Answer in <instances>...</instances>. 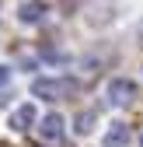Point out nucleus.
I'll return each mask as SVG.
<instances>
[{"instance_id": "10", "label": "nucleus", "mask_w": 143, "mask_h": 147, "mask_svg": "<svg viewBox=\"0 0 143 147\" xmlns=\"http://www.w3.org/2000/svg\"><path fill=\"white\" fill-rule=\"evenodd\" d=\"M140 144H143V137H140Z\"/></svg>"}, {"instance_id": "1", "label": "nucleus", "mask_w": 143, "mask_h": 147, "mask_svg": "<svg viewBox=\"0 0 143 147\" xmlns=\"http://www.w3.org/2000/svg\"><path fill=\"white\" fill-rule=\"evenodd\" d=\"M77 91V84L74 81H56V77H39V81H31V95H39V98H45V102H59V98H66V95H74Z\"/></svg>"}, {"instance_id": "3", "label": "nucleus", "mask_w": 143, "mask_h": 147, "mask_svg": "<svg viewBox=\"0 0 143 147\" xmlns=\"http://www.w3.org/2000/svg\"><path fill=\"white\" fill-rule=\"evenodd\" d=\"M101 147H129V126L126 123H112L105 140H101Z\"/></svg>"}, {"instance_id": "7", "label": "nucleus", "mask_w": 143, "mask_h": 147, "mask_svg": "<svg viewBox=\"0 0 143 147\" xmlns=\"http://www.w3.org/2000/svg\"><path fill=\"white\" fill-rule=\"evenodd\" d=\"M94 119H98L94 112H80L77 116V133H91L94 130Z\"/></svg>"}, {"instance_id": "4", "label": "nucleus", "mask_w": 143, "mask_h": 147, "mask_svg": "<svg viewBox=\"0 0 143 147\" xmlns=\"http://www.w3.org/2000/svg\"><path fill=\"white\" fill-rule=\"evenodd\" d=\"M45 4H42V0H28V4H21V11H17V18H21V21L25 25H39L42 21V18H45Z\"/></svg>"}, {"instance_id": "6", "label": "nucleus", "mask_w": 143, "mask_h": 147, "mask_svg": "<svg viewBox=\"0 0 143 147\" xmlns=\"http://www.w3.org/2000/svg\"><path fill=\"white\" fill-rule=\"evenodd\" d=\"M39 130H42V137H45V140H59V137H63V119H59L56 112H49V116L42 119Z\"/></svg>"}, {"instance_id": "2", "label": "nucleus", "mask_w": 143, "mask_h": 147, "mask_svg": "<svg viewBox=\"0 0 143 147\" xmlns=\"http://www.w3.org/2000/svg\"><path fill=\"white\" fill-rule=\"evenodd\" d=\"M108 98H112V105H129V102L136 98V84L126 81V77H115V81L108 84Z\"/></svg>"}, {"instance_id": "9", "label": "nucleus", "mask_w": 143, "mask_h": 147, "mask_svg": "<svg viewBox=\"0 0 143 147\" xmlns=\"http://www.w3.org/2000/svg\"><path fill=\"white\" fill-rule=\"evenodd\" d=\"M0 105H4V95H0Z\"/></svg>"}, {"instance_id": "8", "label": "nucleus", "mask_w": 143, "mask_h": 147, "mask_svg": "<svg viewBox=\"0 0 143 147\" xmlns=\"http://www.w3.org/2000/svg\"><path fill=\"white\" fill-rule=\"evenodd\" d=\"M7 81H11V70H7V67H0V84H7Z\"/></svg>"}, {"instance_id": "5", "label": "nucleus", "mask_w": 143, "mask_h": 147, "mask_svg": "<svg viewBox=\"0 0 143 147\" xmlns=\"http://www.w3.org/2000/svg\"><path fill=\"white\" fill-rule=\"evenodd\" d=\"M31 123H35V105L28 102V105H21V109H17V112L11 116V130L25 133V130H31Z\"/></svg>"}]
</instances>
